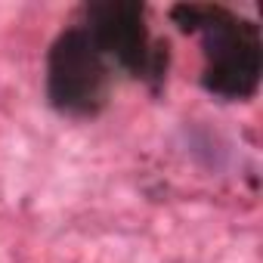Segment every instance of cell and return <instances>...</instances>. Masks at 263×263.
Here are the masks:
<instances>
[{"instance_id": "obj_3", "label": "cell", "mask_w": 263, "mask_h": 263, "mask_svg": "<svg viewBox=\"0 0 263 263\" xmlns=\"http://www.w3.org/2000/svg\"><path fill=\"white\" fill-rule=\"evenodd\" d=\"M111 65L84 25L65 28L47 53V99L56 111L90 118L105 108Z\"/></svg>"}, {"instance_id": "obj_1", "label": "cell", "mask_w": 263, "mask_h": 263, "mask_svg": "<svg viewBox=\"0 0 263 263\" xmlns=\"http://www.w3.org/2000/svg\"><path fill=\"white\" fill-rule=\"evenodd\" d=\"M171 22L201 37V87L220 99H251L260 87L263 71V41L260 28L217 4H177Z\"/></svg>"}, {"instance_id": "obj_2", "label": "cell", "mask_w": 263, "mask_h": 263, "mask_svg": "<svg viewBox=\"0 0 263 263\" xmlns=\"http://www.w3.org/2000/svg\"><path fill=\"white\" fill-rule=\"evenodd\" d=\"M84 28L102 50L111 68H121L124 74L146 81L149 87H161L171 65V47L167 41H152L146 25V7L137 0H102L87 4L81 10Z\"/></svg>"}]
</instances>
